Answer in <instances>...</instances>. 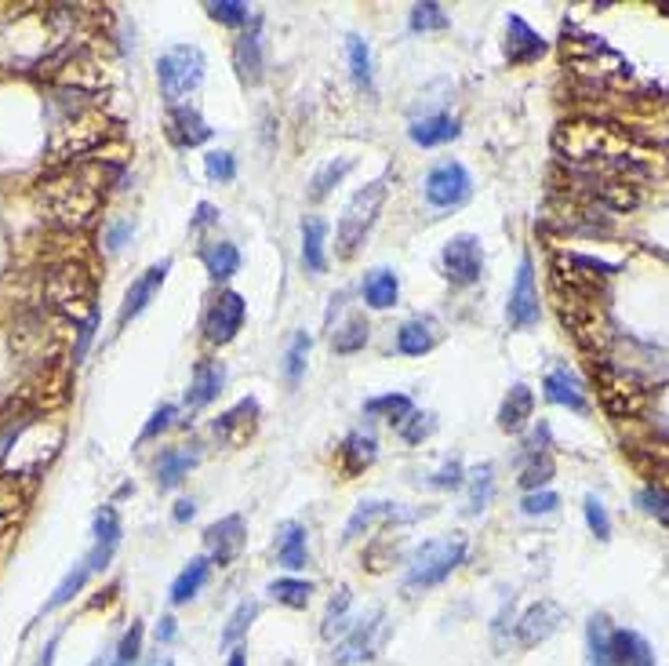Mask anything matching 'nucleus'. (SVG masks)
I'll list each match as a JSON object with an SVG mask.
<instances>
[{
    "label": "nucleus",
    "instance_id": "052dcab7",
    "mask_svg": "<svg viewBox=\"0 0 669 666\" xmlns=\"http://www.w3.org/2000/svg\"><path fill=\"white\" fill-rule=\"evenodd\" d=\"M226 666H244V652H240V648H233V656H230V663Z\"/></svg>",
    "mask_w": 669,
    "mask_h": 666
},
{
    "label": "nucleus",
    "instance_id": "f03ea898",
    "mask_svg": "<svg viewBox=\"0 0 669 666\" xmlns=\"http://www.w3.org/2000/svg\"><path fill=\"white\" fill-rule=\"evenodd\" d=\"M466 557V539L462 535H444V539H430L422 543L408 561V576L404 586L408 590H426V586H437L462 565Z\"/></svg>",
    "mask_w": 669,
    "mask_h": 666
},
{
    "label": "nucleus",
    "instance_id": "8fccbe9b",
    "mask_svg": "<svg viewBox=\"0 0 669 666\" xmlns=\"http://www.w3.org/2000/svg\"><path fill=\"white\" fill-rule=\"evenodd\" d=\"M139 648H142V623H131V630L120 637V648H117V663L113 666H128L139 659Z\"/></svg>",
    "mask_w": 669,
    "mask_h": 666
},
{
    "label": "nucleus",
    "instance_id": "c03bdc74",
    "mask_svg": "<svg viewBox=\"0 0 669 666\" xmlns=\"http://www.w3.org/2000/svg\"><path fill=\"white\" fill-rule=\"evenodd\" d=\"M350 168H353L350 157H346V161H339V164H324V168H320V172L313 175V190H310L313 201H320V197H328L331 186H335V182H339L342 175L350 172Z\"/></svg>",
    "mask_w": 669,
    "mask_h": 666
},
{
    "label": "nucleus",
    "instance_id": "58836bf2",
    "mask_svg": "<svg viewBox=\"0 0 669 666\" xmlns=\"http://www.w3.org/2000/svg\"><path fill=\"white\" fill-rule=\"evenodd\" d=\"M448 26H451V19L440 4H415V8H411V30L415 33L448 30Z\"/></svg>",
    "mask_w": 669,
    "mask_h": 666
},
{
    "label": "nucleus",
    "instance_id": "a19ab883",
    "mask_svg": "<svg viewBox=\"0 0 669 666\" xmlns=\"http://www.w3.org/2000/svg\"><path fill=\"white\" fill-rule=\"evenodd\" d=\"M88 576H91V568L84 565V561H80V565L73 568L70 576H66V579H62V583H59V590L51 594V601H48V605H44V612H55V608L66 605V601H70V597L77 594L80 586H84V579H88Z\"/></svg>",
    "mask_w": 669,
    "mask_h": 666
},
{
    "label": "nucleus",
    "instance_id": "680f3d73",
    "mask_svg": "<svg viewBox=\"0 0 669 666\" xmlns=\"http://www.w3.org/2000/svg\"><path fill=\"white\" fill-rule=\"evenodd\" d=\"M51 652H55V641H51V645L44 648V659H40V666H51Z\"/></svg>",
    "mask_w": 669,
    "mask_h": 666
},
{
    "label": "nucleus",
    "instance_id": "3c124183",
    "mask_svg": "<svg viewBox=\"0 0 669 666\" xmlns=\"http://www.w3.org/2000/svg\"><path fill=\"white\" fill-rule=\"evenodd\" d=\"M251 619H255V605H248V601H244V605H240L237 612H233L230 626L222 630V641H226V645H237L240 634H244V630L251 626Z\"/></svg>",
    "mask_w": 669,
    "mask_h": 666
},
{
    "label": "nucleus",
    "instance_id": "f3484780",
    "mask_svg": "<svg viewBox=\"0 0 669 666\" xmlns=\"http://www.w3.org/2000/svg\"><path fill=\"white\" fill-rule=\"evenodd\" d=\"M117 543H120V521H117V510H113V506H102L99 514H95V546H91V554L84 557V565H88L91 572H99V568H106V561H110V557H113Z\"/></svg>",
    "mask_w": 669,
    "mask_h": 666
},
{
    "label": "nucleus",
    "instance_id": "6ab92c4d",
    "mask_svg": "<svg viewBox=\"0 0 669 666\" xmlns=\"http://www.w3.org/2000/svg\"><path fill=\"white\" fill-rule=\"evenodd\" d=\"M506 33H510V41H506V59H510L513 66L535 62L542 51H546V41H542L539 33L531 30V26L520 19V15H510V22H506Z\"/></svg>",
    "mask_w": 669,
    "mask_h": 666
},
{
    "label": "nucleus",
    "instance_id": "20e7f679",
    "mask_svg": "<svg viewBox=\"0 0 669 666\" xmlns=\"http://www.w3.org/2000/svg\"><path fill=\"white\" fill-rule=\"evenodd\" d=\"M593 375H597L600 386V401L615 419H633V415L644 412L648 404V390L637 375L626 372V368H615L611 361H593Z\"/></svg>",
    "mask_w": 669,
    "mask_h": 666
},
{
    "label": "nucleus",
    "instance_id": "f257e3e1",
    "mask_svg": "<svg viewBox=\"0 0 669 666\" xmlns=\"http://www.w3.org/2000/svg\"><path fill=\"white\" fill-rule=\"evenodd\" d=\"M102 197H106V175L95 164H80L40 182V201L48 208V219L66 230L88 226L102 208Z\"/></svg>",
    "mask_w": 669,
    "mask_h": 666
},
{
    "label": "nucleus",
    "instance_id": "4468645a",
    "mask_svg": "<svg viewBox=\"0 0 669 666\" xmlns=\"http://www.w3.org/2000/svg\"><path fill=\"white\" fill-rule=\"evenodd\" d=\"M168 270H171V259H164V263H153L150 270L142 273L139 281L131 284L128 295H124V306H120V313H117V324H120V328H124V324H128L131 317H139V313L146 310V306H150V299L157 295L160 284H164Z\"/></svg>",
    "mask_w": 669,
    "mask_h": 666
},
{
    "label": "nucleus",
    "instance_id": "473e14b6",
    "mask_svg": "<svg viewBox=\"0 0 669 666\" xmlns=\"http://www.w3.org/2000/svg\"><path fill=\"white\" fill-rule=\"evenodd\" d=\"M233 59H237V70L244 81H259L262 77V44H259V33H244L233 48Z\"/></svg>",
    "mask_w": 669,
    "mask_h": 666
},
{
    "label": "nucleus",
    "instance_id": "13d9d810",
    "mask_svg": "<svg viewBox=\"0 0 669 666\" xmlns=\"http://www.w3.org/2000/svg\"><path fill=\"white\" fill-rule=\"evenodd\" d=\"M157 637H160V641H171V637H175V619H160Z\"/></svg>",
    "mask_w": 669,
    "mask_h": 666
},
{
    "label": "nucleus",
    "instance_id": "5701e85b",
    "mask_svg": "<svg viewBox=\"0 0 669 666\" xmlns=\"http://www.w3.org/2000/svg\"><path fill=\"white\" fill-rule=\"evenodd\" d=\"M222 383H226V368H222V361H200L197 372H193V383L190 390H186V401L197 408V404H208L219 397Z\"/></svg>",
    "mask_w": 669,
    "mask_h": 666
},
{
    "label": "nucleus",
    "instance_id": "bb28decb",
    "mask_svg": "<svg viewBox=\"0 0 669 666\" xmlns=\"http://www.w3.org/2000/svg\"><path fill=\"white\" fill-rule=\"evenodd\" d=\"M277 557L280 565L291 568V572H299L306 565V528L299 521H284L277 535Z\"/></svg>",
    "mask_w": 669,
    "mask_h": 666
},
{
    "label": "nucleus",
    "instance_id": "4c0bfd02",
    "mask_svg": "<svg viewBox=\"0 0 669 666\" xmlns=\"http://www.w3.org/2000/svg\"><path fill=\"white\" fill-rule=\"evenodd\" d=\"M270 594L277 597L280 605H288V608H306V605H310L313 586L306 583V579H277V583H270Z\"/></svg>",
    "mask_w": 669,
    "mask_h": 666
},
{
    "label": "nucleus",
    "instance_id": "0eeeda50",
    "mask_svg": "<svg viewBox=\"0 0 669 666\" xmlns=\"http://www.w3.org/2000/svg\"><path fill=\"white\" fill-rule=\"evenodd\" d=\"M470 193H473V179L459 161H440L437 168L426 175V201H430L433 208H440V212L466 204Z\"/></svg>",
    "mask_w": 669,
    "mask_h": 666
},
{
    "label": "nucleus",
    "instance_id": "39448f33",
    "mask_svg": "<svg viewBox=\"0 0 669 666\" xmlns=\"http://www.w3.org/2000/svg\"><path fill=\"white\" fill-rule=\"evenodd\" d=\"M157 77L164 99L179 102L182 95L197 91L200 81H204V51L193 48V44H175L157 59Z\"/></svg>",
    "mask_w": 669,
    "mask_h": 666
},
{
    "label": "nucleus",
    "instance_id": "a878e982",
    "mask_svg": "<svg viewBox=\"0 0 669 666\" xmlns=\"http://www.w3.org/2000/svg\"><path fill=\"white\" fill-rule=\"evenodd\" d=\"M546 397L553 404H568L571 412H586V394H582L579 379L568 372V368H553L546 375Z\"/></svg>",
    "mask_w": 669,
    "mask_h": 666
},
{
    "label": "nucleus",
    "instance_id": "de8ad7c7",
    "mask_svg": "<svg viewBox=\"0 0 669 666\" xmlns=\"http://www.w3.org/2000/svg\"><path fill=\"white\" fill-rule=\"evenodd\" d=\"M550 477H553V459L542 452V455H531V463H528V470H524V477H520V485L539 488V485H546Z\"/></svg>",
    "mask_w": 669,
    "mask_h": 666
},
{
    "label": "nucleus",
    "instance_id": "2eb2a0df",
    "mask_svg": "<svg viewBox=\"0 0 669 666\" xmlns=\"http://www.w3.org/2000/svg\"><path fill=\"white\" fill-rule=\"evenodd\" d=\"M204 543H208L211 557H215L219 565H230L233 557L244 550V517L230 514V517H222V521H215V525L204 532Z\"/></svg>",
    "mask_w": 669,
    "mask_h": 666
},
{
    "label": "nucleus",
    "instance_id": "1a4fd4ad",
    "mask_svg": "<svg viewBox=\"0 0 669 666\" xmlns=\"http://www.w3.org/2000/svg\"><path fill=\"white\" fill-rule=\"evenodd\" d=\"M244 313H248V306H244V299H240L237 292L215 295V303H211L208 313H204V335H208V343H215V346L233 343L240 332V324H244Z\"/></svg>",
    "mask_w": 669,
    "mask_h": 666
},
{
    "label": "nucleus",
    "instance_id": "6e6552de",
    "mask_svg": "<svg viewBox=\"0 0 669 666\" xmlns=\"http://www.w3.org/2000/svg\"><path fill=\"white\" fill-rule=\"evenodd\" d=\"M480 273H484V248H480L477 237H473V233L451 237V241L444 244V277H448L451 284L466 288V284L480 281Z\"/></svg>",
    "mask_w": 669,
    "mask_h": 666
},
{
    "label": "nucleus",
    "instance_id": "423d86ee",
    "mask_svg": "<svg viewBox=\"0 0 669 666\" xmlns=\"http://www.w3.org/2000/svg\"><path fill=\"white\" fill-rule=\"evenodd\" d=\"M110 135V124H106V117L95 110H80L73 121L59 124L55 128V135H51V161L62 164V161H77V157H84V153H91L95 146H99L102 139Z\"/></svg>",
    "mask_w": 669,
    "mask_h": 666
},
{
    "label": "nucleus",
    "instance_id": "864d4df0",
    "mask_svg": "<svg viewBox=\"0 0 669 666\" xmlns=\"http://www.w3.org/2000/svg\"><path fill=\"white\" fill-rule=\"evenodd\" d=\"M557 506H560V499L553 492H531L528 499L520 503V510H524L528 517H539V514H553Z\"/></svg>",
    "mask_w": 669,
    "mask_h": 666
},
{
    "label": "nucleus",
    "instance_id": "4d7b16f0",
    "mask_svg": "<svg viewBox=\"0 0 669 666\" xmlns=\"http://www.w3.org/2000/svg\"><path fill=\"white\" fill-rule=\"evenodd\" d=\"M171 415H175V408H171V404H164V408H157V412H153V419H150V426L142 430V437H153V434H157V430H164V426H168V419H171Z\"/></svg>",
    "mask_w": 669,
    "mask_h": 666
},
{
    "label": "nucleus",
    "instance_id": "37998d69",
    "mask_svg": "<svg viewBox=\"0 0 669 666\" xmlns=\"http://www.w3.org/2000/svg\"><path fill=\"white\" fill-rule=\"evenodd\" d=\"M346 51H350L353 81L368 88L371 84V51H368V44L360 41V37H346Z\"/></svg>",
    "mask_w": 669,
    "mask_h": 666
},
{
    "label": "nucleus",
    "instance_id": "e2e57ef3",
    "mask_svg": "<svg viewBox=\"0 0 669 666\" xmlns=\"http://www.w3.org/2000/svg\"><path fill=\"white\" fill-rule=\"evenodd\" d=\"M164 666H171V663H164Z\"/></svg>",
    "mask_w": 669,
    "mask_h": 666
},
{
    "label": "nucleus",
    "instance_id": "393cba45",
    "mask_svg": "<svg viewBox=\"0 0 669 666\" xmlns=\"http://www.w3.org/2000/svg\"><path fill=\"white\" fill-rule=\"evenodd\" d=\"M324 237H328V222L320 215H310L302 222V263L310 273H324L328 255H324Z\"/></svg>",
    "mask_w": 669,
    "mask_h": 666
},
{
    "label": "nucleus",
    "instance_id": "c756f323",
    "mask_svg": "<svg viewBox=\"0 0 669 666\" xmlns=\"http://www.w3.org/2000/svg\"><path fill=\"white\" fill-rule=\"evenodd\" d=\"M193 463H197V455L186 452V448H168V452H160V459H157V485L160 488H175L182 477L193 470Z\"/></svg>",
    "mask_w": 669,
    "mask_h": 666
},
{
    "label": "nucleus",
    "instance_id": "9d476101",
    "mask_svg": "<svg viewBox=\"0 0 669 666\" xmlns=\"http://www.w3.org/2000/svg\"><path fill=\"white\" fill-rule=\"evenodd\" d=\"M44 295H48L51 306H62V310H77L80 303H91V277L84 266H55L48 273V284H44Z\"/></svg>",
    "mask_w": 669,
    "mask_h": 666
},
{
    "label": "nucleus",
    "instance_id": "72a5a7b5",
    "mask_svg": "<svg viewBox=\"0 0 669 666\" xmlns=\"http://www.w3.org/2000/svg\"><path fill=\"white\" fill-rule=\"evenodd\" d=\"M364 412L368 415H386L390 423H404L411 412H415V404H411V397L404 394H386V397H371L368 404H364Z\"/></svg>",
    "mask_w": 669,
    "mask_h": 666
},
{
    "label": "nucleus",
    "instance_id": "7ed1b4c3",
    "mask_svg": "<svg viewBox=\"0 0 669 666\" xmlns=\"http://www.w3.org/2000/svg\"><path fill=\"white\" fill-rule=\"evenodd\" d=\"M382 204H386V175L353 193V201L346 204V212H342L339 219V233H335V244H339L342 259H353V255H357V248L371 233L375 219H379Z\"/></svg>",
    "mask_w": 669,
    "mask_h": 666
},
{
    "label": "nucleus",
    "instance_id": "c85d7f7f",
    "mask_svg": "<svg viewBox=\"0 0 669 666\" xmlns=\"http://www.w3.org/2000/svg\"><path fill=\"white\" fill-rule=\"evenodd\" d=\"M208 572H211L208 557H193L190 565L179 572V579L171 583V605H186L190 597H197L200 586L208 583Z\"/></svg>",
    "mask_w": 669,
    "mask_h": 666
},
{
    "label": "nucleus",
    "instance_id": "bf43d9fd",
    "mask_svg": "<svg viewBox=\"0 0 669 666\" xmlns=\"http://www.w3.org/2000/svg\"><path fill=\"white\" fill-rule=\"evenodd\" d=\"M190 517H193V503H190V499L175 503V521H190Z\"/></svg>",
    "mask_w": 669,
    "mask_h": 666
},
{
    "label": "nucleus",
    "instance_id": "603ef678",
    "mask_svg": "<svg viewBox=\"0 0 669 666\" xmlns=\"http://www.w3.org/2000/svg\"><path fill=\"white\" fill-rule=\"evenodd\" d=\"M637 503L648 510V514H655L659 521H669V492H662V488H644V492L637 495Z\"/></svg>",
    "mask_w": 669,
    "mask_h": 666
},
{
    "label": "nucleus",
    "instance_id": "49530a36",
    "mask_svg": "<svg viewBox=\"0 0 669 666\" xmlns=\"http://www.w3.org/2000/svg\"><path fill=\"white\" fill-rule=\"evenodd\" d=\"M433 426H437V423H433V415H426V412H411L408 419H404V423L397 426V430H400V437H404V441H408V444H419L422 437H430V434H433Z\"/></svg>",
    "mask_w": 669,
    "mask_h": 666
},
{
    "label": "nucleus",
    "instance_id": "7c9ffc66",
    "mask_svg": "<svg viewBox=\"0 0 669 666\" xmlns=\"http://www.w3.org/2000/svg\"><path fill=\"white\" fill-rule=\"evenodd\" d=\"M200 259H204V266H208V273L215 281H226V277H233V273L240 270V252H237V244L230 241L208 244V248L200 252Z\"/></svg>",
    "mask_w": 669,
    "mask_h": 666
},
{
    "label": "nucleus",
    "instance_id": "ddd939ff",
    "mask_svg": "<svg viewBox=\"0 0 669 666\" xmlns=\"http://www.w3.org/2000/svg\"><path fill=\"white\" fill-rule=\"evenodd\" d=\"M560 623H564V608L553 605V601H539L531 605L517 623V641L520 645H539L550 634H557Z\"/></svg>",
    "mask_w": 669,
    "mask_h": 666
},
{
    "label": "nucleus",
    "instance_id": "ea45409f",
    "mask_svg": "<svg viewBox=\"0 0 669 666\" xmlns=\"http://www.w3.org/2000/svg\"><path fill=\"white\" fill-rule=\"evenodd\" d=\"M306 354H310V335L299 332L291 339L288 354H284V375H288V383H299L302 372H306Z\"/></svg>",
    "mask_w": 669,
    "mask_h": 666
},
{
    "label": "nucleus",
    "instance_id": "5fc2aeb1",
    "mask_svg": "<svg viewBox=\"0 0 669 666\" xmlns=\"http://www.w3.org/2000/svg\"><path fill=\"white\" fill-rule=\"evenodd\" d=\"M430 485H437V488H459L462 485V463H459V459H451V463L440 466L437 474L430 477Z\"/></svg>",
    "mask_w": 669,
    "mask_h": 666
},
{
    "label": "nucleus",
    "instance_id": "2f4dec72",
    "mask_svg": "<svg viewBox=\"0 0 669 666\" xmlns=\"http://www.w3.org/2000/svg\"><path fill=\"white\" fill-rule=\"evenodd\" d=\"M375 463V437L371 434H350L346 444H342V466H346V474H360V470H368Z\"/></svg>",
    "mask_w": 669,
    "mask_h": 666
},
{
    "label": "nucleus",
    "instance_id": "79ce46f5",
    "mask_svg": "<svg viewBox=\"0 0 669 666\" xmlns=\"http://www.w3.org/2000/svg\"><path fill=\"white\" fill-rule=\"evenodd\" d=\"M208 15L222 26H244L251 19V8L244 0H219V4H208Z\"/></svg>",
    "mask_w": 669,
    "mask_h": 666
},
{
    "label": "nucleus",
    "instance_id": "412c9836",
    "mask_svg": "<svg viewBox=\"0 0 669 666\" xmlns=\"http://www.w3.org/2000/svg\"><path fill=\"white\" fill-rule=\"evenodd\" d=\"M459 121L448 117V113H426V117H415L408 128L411 142L415 146H444V142L459 139Z\"/></svg>",
    "mask_w": 669,
    "mask_h": 666
},
{
    "label": "nucleus",
    "instance_id": "09e8293b",
    "mask_svg": "<svg viewBox=\"0 0 669 666\" xmlns=\"http://www.w3.org/2000/svg\"><path fill=\"white\" fill-rule=\"evenodd\" d=\"M586 525L597 539H608L611 535V521H608V510L600 503L597 495H586Z\"/></svg>",
    "mask_w": 669,
    "mask_h": 666
},
{
    "label": "nucleus",
    "instance_id": "a18cd8bd",
    "mask_svg": "<svg viewBox=\"0 0 669 666\" xmlns=\"http://www.w3.org/2000/svg\"><path fill=\"white\" fill-rule=\"evenodd\" d=\"M204 172H208V179H215V182H233V175H237V161H233V153H226V150H211L208 157H204Z\"/></svg>",
    "mask_w": 669,
    "mask_h": 666
},
{
    "label": "nucleus",
    "instance_id": "6e6d98bb",
    "mask_svg": "<svg viewBox=\"0 0 669 666\" xmlns=\"http://www.w3.org/2000/svg\"><path fill=\"white\" fill-rule=\"evenodd\" d=\"M128 237H131V219H117L110 230H106V244H110L113 252H117V248H124V241H128Z\"/></svg>",
    "mask_w": 669,
    "mask_h": 666
},
{
    "label": "nucleus",
    "instance_id": "dca6fc26",
    "mask_svg": "<svg viewBox=\"0 0 669 666\" xmlns=\"http://www.w3.org/2000/svg\"><path fill=\"white\" fill-rule=\"evenodd\" d=\"M608 666H655V652L637 630H611Z\"/></svg>",
    "mask_w": 669,
    "mask_h": 666
},
{
    "label": "nucleus",
    "instance_id": "f704fd0d",
    "mask_svg": "<svg viewBox=\"0 0 669 666\" xmlns=\"http://www.w3.org/2000/svg\"><path fill=\"white\" fill-rule=\"evenodd\" d=\"M495 470H491V463H484V466H477L473 470V481H470V499H466V514H480L484 506L491 503V492H495Z\"/></svg>",
    "mask_w": 669,
    "mask_h": 666
},
{
    "label": "nucleus",
    "instance_id": "b1692460",
    "mask_svg": "<svg viewBox=\"0 0 669 666\" xmlns=\"http://www.w3.org/2000/svg\"><path fill=\"white\" fill-rule=\"evenodd\" d=\"M433 346H437V324H433L430 317H415V321H408L397 332V350H400V354L422 357V354H430Z\"/></svg>",
    "mask_w": 669,
    "mask_h": 666
},
{
    "label": "nucleus",
    "instance_id": "cd10ccee",
    "mask_svg": "<svg viewBox=\"0 0 669 666\" xmlns=\"http://www.w3.org/2000/svg\"><path fill=\"white\" fill-rule=\"evenodd\" d=\"M397 295H400L397 273L386 270V266H379V270H371L368 277H364V299H368V306H375V310H390V306L397 303Z\"/></svg>",
    "mask_w": 669,
    "mask_h": 666
},
{
    "label": "nucleus",
    "instance_id": "4be33fe9",
    "mask_svg": "<svg viewBox=\"0 0 669 666\" xmlns=\"http://www.w3.org/2000/svg\"><path fill=\"white\" fill-rule=\"evenodd\" d=\"M531 412H535V394H531L524 383H517L499 408V426L506 430V434H520V430L528 426Z\"/></svg>",
    "mask_w": 669,
    "mask_h": 666
},
{
    "label": "nucleus",
    "instance_id": "a211bd4d",
    "mask_svg": "<svg viewBox=\"0 0 669 666\" xmlns=\"http://www.w3.org/2000/svg\"><path fill=\"white\" fill-rule=\"evenodd\" d=\"M211 128L204 124V117H200L193 106H171L168 113V139L175 142V146H182V150H190V146H200V142L208 139Z\"/></svg>",
    "mask_w": 669,
    "mask_h": 666
},
{
    "label": "nucleus",
    "instance_id": "f8f14e48",
    "mask_svg": "<svg viewBox=\"0 0 669 666\" xmlns=\"http://www.w3.org/2000/svg\"><path fill=\"white\" fill-rule=\"evenodd\" d=\"M506 317H510V328H531V324H539V292H535V270H531V259H520Z\"/></svg>",
    "mask_w": 669,
    "mask_h": 666
},
{
    "label": "nucleus",
    "instance_id": "9b49d317",
    "mask_svg": "<svg viewBox=\"0 0 669 666\" xmlns=\"http://www.w3.org/2000/svg\"><path fill=\"white\" fill-rule=\"evenodd\" d=\"M382 637H386V619H382V612H375L368 623H353L350 634L342 637V645L335 648V663L342 666L364 663V659H371L379 652Z\"/></svg>",
    "mask_w": 669,
    "mask_h": 666
},
{
    "label": "nucleus",
    "instance_id": "c9c22d12",
    "mask_svg": "<svg viewBox=\"0 0 669 666\" xmlns=\"http://www.w3.org/2000/svg\"><path fill=\"white\" fill-rule=\"evenodd\" d=\"M364 343H368V321L364 317H350L331 339L335 354H357V350H364Z\"/></svg>",
    "mask_w": 669,
    "mask_h": 666
},
{
    "label": "nucleus",
    "instance_id": "e433bc0d",
    "mask_svg": "<svg viewBox=\"0 0 669 666\" xmlns=\"http://www.w3.org/2000/svg\"><path fill=\"white\" fill-rule=\"evenodd\" d=\"M386 517H397V503H360L357 514L346 525V539L360 535V528H371L375 521H386Z\"/></svg>",
    "mask_w": 669,
    "mask_h": 666
},
{
    "label": "nucleus",
    "instance_id": "aec40b11",
    "mask_svg": "<svg viewBox=\"0 0 669 666\" xmlns=\"http://www.w3.org/2000/svg\"><path fill=\"white\" fill-rule=\"evenodd\" d=\"M255 415H259V404L248 397V401L233 404L226 415H219L211 430H215L219 441H226V444H244L251 437V430H255Z\"/></svg>",
    "mask_w": 669,
    "mask_h": 666
}]
</instances>
